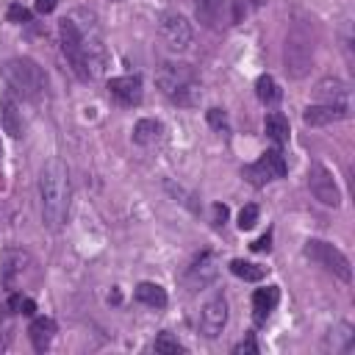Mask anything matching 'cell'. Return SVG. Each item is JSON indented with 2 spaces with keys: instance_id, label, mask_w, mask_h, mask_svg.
I'll list each match as a JSON object with an SVG mask.
<instances>
[{
  "instance_id": "6da1fadb",
  "label": "cell",
  "mask_w": 355,
  "mask_h": 355,
  "mask_svg": "<svg viewBox=\"0 0 355 355\" xmlns=\"http://www.w3.org/2000/svg\"><path fill=\"white\" fill-rule=\"evenodd\" d=\"M72 186H69V169L67 164L53 155L44 161L39 172V205H42V222L50 230H61L69 214Z\"/></svg>"
},
{
  "instance_id": "7a4b0ae2",
  "label": "cell",
  "mask_w": 355,
  "mask_h": 355,
  "mask_svg": "<svg viewBox=\"0 0 355 355\" xmlns=\"http://www.w3.org/2000/svg\"><path fill=\"white\" fill-rule=\"evenodd\" d=\"M0 78L6 80V86H8L11 94H19L25 100H42V94L47 89L44 69L33 58H25V55H17V58L3 61L0 64Z\"/></svg>"
},
{
  "instance_id": "3957f363",
  "label": "cell",
  "mask_w": 355,
  "mask_h": 355,
  "mask_svg": "<svg viewBox=\"0 0 355 355\" xmlns=\"http://www.w3.org/2000/svg\"><path fill=\"white\" fill-rule=\"evenodd\" d=\"M155 83L172 103L186 105V108L197 105L200 97H202L200 80H197V75L189 64H172V61L161 64L158 72H155Z\"/></svg>"
},
{
  "instance_id": "277c9868",
  "label": "cell",
  "mask_w": 355,
  "mask_h": 355,
  "mask_svg": "<svg viewBox=\"0 0 355 355\" xmlns=\"http://www.w3.org/2000/svg\"><path fill=\"white\" fill-rule=\"evenodd\" d=\"M283 64H286V75L300 80L311 72L313 67V36L308 31L305 22H294L286 33L283 42Z\"/></svg>"
},
{
  "instance_id": "5b68a950",
  "label": "cell",
  "mask_w": 355,
  "mask_h": 355,
  "mask_svg": "<svg viewBox=\"0 0 355 355\" xmlns=\"http://www.w3.org/2000/svg\"><path fill=\"white\" fill-rule=\"evenodd\" d=\"M72 25L78 28L80 33V42H83V53H86V61H89V72L92 78L100 75V69L105 67V44H103V31H100V22H97V14L89 11V8H75L69 14Z\"/></svg>"
},
{
  "instance_id": "8992f818",
  "label": "cell",
  "mask_w": 355,
  "mask_h": 355,
  "mask_svg": "<svg viewBox=\"0 0 355 355\" xmlns=\"http://www.w3.org/2000/svg\"><path fill=\"white\" fill-rule=\"evenodd\" d=\"M302 252H305V258H311L313 263L324 266L327 272H333V275H336V277H341L344 283H349V280H352V266H349L347 255H344L338 247H333L330 241L308 239V241H305V247H302Z\"/></svg>"
},
{
  "instance_id": "52a82bcc",
  "label": "cell",
  "mask_w": 355,
  "mask_h": 355,
  "mask_svg": "<svg viewBox=\"0 0 355 355\" xmlns=\"http://www.w3.org/2000/svg\"><path fill=\"white\" fill-rule=\"evenodd\" d=\"M158 36H161V42L169 53H183V50H189L191 39H194V31H191V22L183 14L166 11L158 22Z\"/></svg>"
},
{
  "instance_id": "ba28073f",
  "label": "cell",
  "mask_w": 355,
  "mask_h": 355,
  "mask_svg": "<svg viewBox=\"0 0 355 355\" xmlns=\"http://www.w3.org/2000/svg\"><path fill=\"white\" fill-rule=\"evenodd\" d=\"M286 172H288V164H286L280 147L266 150L255 164H247V166L241 169V175H244L252 186H263V183H269V180L286 178Z\"/></svg>"
},
{
  "instance_id": "9c48e42d",
  "label": "cell",
  "mask_w": 355,
  "mask_h": 355,
  "mask_svg": "<svg viewBox=\"0 0 355 355\" xmlns=\"http://www.w3.org/2000/svg\"><path fill=\"white\" fill-rule=\"evenodd\" d=\"M58 33H61V50H64V55H67V61H69L72 72H75L80 80H92L89 61H86V53H83V42H80V33H78V28L72 25V19H69V17H64V19H61Z\"/></svg>"
},
{
  "instance_id": "30bf717a",
  "label": "cell",
  "mask_w": 355,
  "mask_h": 355,
  "mask_svg": "<svg viewBox=\"0 0 355 355\" xmlns=\"http://www.w3.org/2000/svg\"><path fill=\"white\" fill-rule=\"evenodd\" d=\"M308 189L322 205H330V208L341 205V191H338V186L333 180V172L319 161L311 164V169H308Z\"/></svg>"
},
{
  "instance_id": "8fae6325",
  "label": "cell",
  "mask_w": 355,
  "mask_h": 355,
  "mask_svg": "<svg viewBox=\"0 0 355 355\" xmlns=\"http://www.w3.org/2000/svg\"><path fill=\"white\" fill-rule=\"evenodd\" d=\"M194 14L211 31H222L227 25H236L233 0H194Z\"/></svg>"
},
{
  "instance_id": "7c38bea8",
  "label": "cell",
  "mask_w": 355,
  "mask_h": 355,
  "mask_svg": "<svg viewBox=\"0 0 355 355\" xmlns=\"http://www.w3.org/2000/svg\"><path fill=\"white\" fill-rule=\"evenodd\" d=\"M227 324V300L222 294H214L205 305H202V313H200V330L202 336L208 338H216Z\"/></svg>"
},
{
  "instance_id": "4fadbf2b",
  "label": "cell",
  "mask_w": 355,
  "mask_h": 355,
  "mask_svg": "<svg viewBox=\"0 0 355 355\" xmlns=\"http://www.w3.org/2000/svg\"><path fill=\"white\" fill-rule=\"evenodd\" d=\"M108 94L119 103V105H139L141 103V78L139 75H119L108 80Z\"/></svg>"
},
{
  "instance_id": "5bb4252c",
  "label": "cell",
  "mask_w": 355,
  "mask_h": 355,
  "mask_svg": "<svg viewBox=\"0 0 355 355\" xmlns=\"http://www.w3.org/2000/svg\"><path fill=\"white\" fill-rule=\"evenodd\" d=\"M355 349V330L352 324L341 322L336 327H330L324 333V341H322V352H333V355H349Z\"/></svg>"
},
{
  "instance_id": "9a60e30c",
  "label": "cell",
  "mask_w": 355,
  "mask_h": 355,
  "mask_svg": "<svg viewBox=\"0 0 355 355\" xmlns=\"http://www.w3.org/2000/svg\"><path fill=\"white\" fill-rule=\"evenodd\" d=\"M214 277H216V258H214V252H200L191 261V266L186 269V286H191V288H202Z\"/></svg>"
},
{
  "instance_id": "2e32d148",
  "label": "cell",
  "mask_w": 355,
  "mask_h": 355,
  "mask_svg": "<svg viewBox=\"0 0 355 355\" xmlns=\"http://www.w3.org/2000/svg\"><path fill=\"white\" fill-rule=\"evenodd\" d=\"M347 114H349V108H344V105L319 103V105H308V108L302 111V119H305V125H311V128H324V125H333V122L347 119Z\"/></svg>"
},
{
  "instance_id": "e0dca14e",
  "label": "cell",
  "mask_w": 355,
  "mask_h": 355,
  "mask_svg": "<svg viewBox=\"0 0 355 355\" xmlns=\"http://www.w3.org/2000/svg\"><path fill=\"white\" fill-rule=\"evenodd\" d=\"M0 125H3V130H6L11 139H19L22 130H25L22 111H19V105H17V100H14L11 92H6V94L0 97Z\"/></svg>"
},
{
  "instance_id": "ac0fdd59",
  "label": "cell",
  "mask_w": 355,
  "mask_h": 355,
  "mask_svg": "<svg viewBox=\"0 0 355 355\" xmlns=\"http://www.w3.org/2000/svg\"><path fill=\"white\" fill-rule=\"evenodd\" d=\"M25 266H31V255H28L25 250H17V247L6 250V252L0 255V280H3L6 286H11L14 277L25 272Z\"/></svg>"
},
{
  "instance_id": "d6986e66",
  "label": "cell",
  "mask_w": 355,
  "mask_h": 355,
  "mask_svg": "<svg viewBox=\"0 0 355 355\" xmlns=\"http://www.w3.org/2000/svg\"><path fill=\"white\" fill-rule=\"evenodd\" d=\"M316 97H319L322 103L349 108V105H347V103H349V86H347L344 80H338V78H324V80H319V83H316Z\"/></svg>"
},
{
  "instance_id": "ffe728a7",
  "label": "cell",
  "mask_w": 355,
  "mask_h": 355,
  "mask_svg": "<svg viewBox=\"0 0 355 355\" xmlns=\"http://www.w3.org/2000/svg\"><path fill=\"white\" fill-rule=\"evenodd\" d=\"M28 336H31L33 349H36V352H44V349L50 347L53 336H55V322H53L50 316H36V319L31 322V327H28Z\"/></svg>"
},
{
  "instance_id": "44dd1931",
  "label": "cell",
  "mask_w": 355,
  "mask_h": 355,
  "mask_svg": "<svg viewBox=\"0 0 355 355\" xmlns=\"http://www.w3.org/2000/svg\"><path fill=\"white\" fill-rule=\"evenodd\" d=\"M277 300H280V288L277 286H266V288H258L252 294V311H255V322L258 324L269 319V313L275 311Z\"/></svg>"
},
{
  "instance_id": "7402d4cb",
  "label": "cell",
  "mask_w": 355,
  "mask_h": 355,
  "mask_svg": "<svg viewBox=\"0 0 355 355\" xmlns=\"http://www.w3.org/2000/svg\"><path fill=\"white\" fill-rule=\"evenodd\" d=\"M133 300L141 302V305H147V308H166V291L158 283H150V280H144V283L136 286Z\"/></svg>"
},
{
  "instance_id": "603a6c76",
  "label": "cell",
  "mask_w": 355,
  "mask_h": 355,
  "mask_svg": "<svg viewBox=\"0 0 355 355\" xmlns=\"http://www.w3.org/2000/svg\"><path fill=\"white\" fill-rule=\"evenodd\" d=\"M161 136H164V125L158 119H139L133 125V141L141 144V147H150V144L161 141Z\"/></svg>"
},
{
  "instance_id": "cb8c5ba5",
  "label": "cell",
  "mask_w": 355,
  "mask_h": 355,
  "mask_svg": "<svg viewBox=\"0 0 355 355\" xmlns=\"http://www.w3.org/2000/svg\"><path fill=\"white\" fill-rule=\"evenodd\" d=\"M263 130H266V136H269V139H272L277 147H283V144L288 141V133H291L288 119H286L280 111L266 114V119H263Z\"/></svg>"
},
{
  "instance_id": "d4e9b609",
  "label": "cell",
  "mask_w": 355,
  "mask_h": 355,
  "mask_svg": "<svg viewBox=\"0 0 355 355\" xmlns=\"http://www.w3.org/2000/svg\"><path fill=\"white\" fill-rule=\"evenodd\" d=\"M255 94H258V100H261L263 105H275V103L280 100V89H277V83H275L272 75H261V78L255 80Z\"/></svg>"
},
{
  "instance_id": "484cf974",
  "label": "cell",
  "mask_w": 355,
  "mask_h": 355,
  "mask_svg": "<svg viewBox=\"0 0 355 355\" xmlns=\"http://www.w3.org/2000/svg\"><path fill=\"white\" fill-rule=\"evenodd\" d=\"M230 272H233L236 277H241V280H250V283H258V280H263V275H266L263 266L250 263V261H241V258L230 261Z\"/></svg>"
},
{
  "instance_id": "4316f807",
  "label": "cell",
  "mask_w": 355,
  "mask_h": 355,
  "mask_svg": "<svg viewBox=\"0 0 355 355\" xmlns=\"http://www.w3.org/2000/svg\"><path fill=\"white\" fill-rule=\"evenodd\" d=\"M8 311L11 313H22V316H33L36 313V302L31 300V297H25V294H19V291H14L11 297H8Z\"/></svg>"
},
{
  "instance_id": "83f0119b",
  "label": "cell",
  "mask_w": 355,
  "mask_h": 355,
  "mask_svg": "<svg viewBox=\"0 0 355 355\" xmlns=\"http://www.w3.org/2000/svg\"><path fill=\"white\" fill-rule=\"evenodd\" d=\"M153 349H155V352H161V355H180V352H186V347H183L175 336H169V333H161V336L155 338Z\"/></svg>"
},
{
  "instance_id": "f1b7e54d",
  "label": "cell",
  "mask_w": 355,
  "mask_h": 355,
  "mask_svg": "<svg viewBox=\"0 0 355 355\" xmlns=\"http://www.w3.org/2000/svg\"><path fill=\"white\" fill-rule=\"evenodd\" d=\"M208 125L216 133H230V122H227V114L222 108H208Z\"/></svg>"
},
{
  "instance_id": "f546056e",
  "label": "cell",
  "mask_w": 355,
  "mask_h": 355,
  "mask_svg": "<svg viewBox=\"0 0 355 355\" xmlns=\"http://www.w3.org/2000/svg\"><path fill=\"white\" fill-rule=\"evenodd\" d=\"M255 222H258V205L255 202H247L239 211V227L241 230H250V227H255Z\"/></svg>"
},
{
  "instance_id": "4dcf8cb0",
  "label": "cell",
  "mask_w": 355,
  "mask_h": 355,
  "mask_svg": "<svg viewBox=\"0 0 355 355\" xmlns=\"http://www.w3.org/2000/svg\"><path fill=\"white\" fill-rule=\"evenodd\" d=\"M8 22H17V25L31 22V11H28L25 6H19V3H11V6H8Z\"/></svg>"
},
{
  "instance_id": "1f68e13d",
  "label": "cell",
  "mask_w": 355,
  "mask_h": 355,
  "mask_svg": "<svg viewBox=\"0 0 355 355\" xmlns=\"http://www.w3.org/2000/svg\"><path fill=\"white\" fill-rule=\"evenodd\" d=\"M255 352H258V344H255V338H252V336L241 338V341L233 347V355H255Z\"/></svg>"
},
{
  "instance_id": "d6a6232c",
  "label": "cell",
  "mask_w": 355,
  "mask_h": 355,
  "mask_svg": "<svg viewBox=\"0 0 355 355\" xmlns=\"http://www.w3.org/2000/svg\"><path fill=\"white\" fill-rule=\"evenodd\" d=\"M225 219H227V205L216 202V205H214V225L219 227V225H225Z\"/></svg>"
},
{
  "instance_id": "836d02e7",
  "label": "cell",
  "mask_w": 355,
  "mask_h": 355,
  "mask_svg": "<svg viewBox=\"0 0 355 355\" xmlns=\"http://www.w3.org/2000/svg\"><path fill=\"white\" fill-rule=\"evenodd\" d=\"M55 6H58V0H36L33 3V8L39 14H50V11H55Z\"/></svg>"
},
{
  "instance_id": "e575fe53",
  "label": "cell",
  "mask_w": 355,
  "mask_h": 355,
  "mask_svg": "<svg viewBox=\"0 0 355 355\" xmlns=\"http://www.w3.org/2000/svg\"><path fill=\"white\" fill-rule=\"evenodd\" d=\"M269 241H272V233H266V236H261V239H258V241L252 244V250H255V252H263V250H269V247H272Z\"/></svg>"
},
{
  "instance_id": "d590c367",
  "label": "cell",
  "mask_w": 355,
  "mask_h": 355,
  "mask_svg": "<svg viewBox=\"0 0 355 355\" xmlns=\"http://www.w3.org/2000/svg\"><path fill=\"white\" fill-rule=\"evenodd\" d=\"M0 158H3V144H0Z\"/></svg>"
}]
</instances>
